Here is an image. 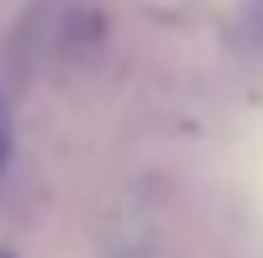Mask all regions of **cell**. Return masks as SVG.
Returning a JSON list of instances; mask_svg holds the SVG:
<instances>
[{
	"instance_id": "obj_1",
	"label": "cell",
	"mask_w": 263,
	"mask_h": 258,
	"mask_svg": "<svg viewBox=\"0 0 263 258\" xmlns=\"http://www.w3.org/2000/svg\"><path fill=\"white\" fill-rule=\"evenodd\" d=\"M10 157V112H5V101H0V167Z\"/></svg>"
}]
</instances>
